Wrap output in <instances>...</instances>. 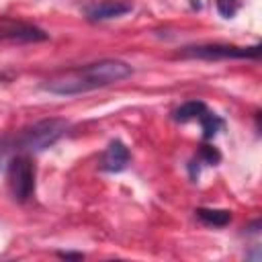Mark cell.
I'll use <instances>...</instances> for the list:
<instances>
[{
  "label": "cell",
  "mask_w": 262,
  "mask_h": 262,
  "mask_svg": "<svg viewBox=\"0 0 262 262\" xmlns=\"http://www.w3.org/2000/svg\"><path fill=\"white\" fill-rule=\"evenodd\" d=\"M70 129V121L61 117H47L39 119L14 135H4L0 137V168L6 166L8 158L12 154H39L57 143Z\"/></svg>",
  "instance_id": "7a4b0ae2"
},
{
  "label": "cell",
  "mask_w": 262,
  "mask_h": 262,
  "mask_svg": "<svg viewBox=\"0 0 262 262\" xmlns=\"http://www.w3.org/2000/svg\"><path fill=\"white\" fill-rule=\"evenodd\" d=\"M47 39H49V35L33 23L14 20V18H0V43H4V41L37 43V41H47Z\"/></svg>",
  "instance_id": "5b68a950"
},
{
  "label": "cell",
  "mask_w": 262,
  "mask_h": 262,
  "mask_svg": "<svg viewBox=\"0 0 262 262\" xmlns=\"http://www.w3.org/2000/svg\"><path fill=\"white\" fill-rule=\"evenodd\" d=\"M207 108V104L203 102V100H196V98H192V100H186V102H182L174 113H172V119L174 121H178V123H186V121H196L199 119V115L203 113Z\"/></svg>",
  "instance_id": "ba28073f"
},
{
  "label": "cell",
  "mask_w": 262,
  "mask_h": 262,
  "mask_svg": "<svg viewBox=\"0 0 262 262\" xmlns=\"http://www.w3.org/2000/svg\"><path fill=\"white\" fill-rule=\"evenodd\" d=\"M129 160H131L129 147H127L123 141L113 139V141L104 147V151L100 154V158H98V170L115 174V172L125 170L127 164H129Z\"/></svg>",
  "instance_id": "52a82bcc"
},
{
  "label": "cell",
  "mask_w": 262,
  "mask_h": 262,
  "mask_svg": "<svg viewBox=\"0 0 262 262\" xmlns=\"http://www.w3.org/2000/svg\"><path fill=\"white\" fill-rule=\"evenodd\" d=\"M131 74H133V68L127 61L104 57L84 66L59 70L57 74H53L43 82V90L57 96H74V94H84L96 88L117 84L129 78Z\"/></svg>",
  "instance_id": "6da1fadb"
},
{
  "label": "cell",
  "mask_w": 262,
  "mask_h": 262,
  "mask_svg": "<svg viewBox=\"0 0 262 262\" xmlns=\"http://www.w3.org/2000/svg\"><path fill=\"white\" fill-rule=\"evenodd\" d=\"M178 57L184 59H258L260 57V43L244 47V45H231V43H201V45H186L180 47Z\"/></svg>",
  "instance_id": "277c9868"
},
{
  "label": "cell",
  "mask_w": 262,
  "mask_h": 262,
  "mask_svg": "<svg viewBox=\"0 0 262 262\" xmlns=\"http://www.w3.org/2000/svg\"><path fill=\"white\" fill-rule=\"evenodd\" d=\"M215 6L223 18H233L239 10V0H215Z\"/></svg>",
  "instance_id": "7c38bea8"
},
{
  "label": "cell",
  "mask_w": 262,
  "mask_h": 262,
  "mask_svg": "<svg viewBox=\"0 0 262 262\" xmlns=\"http://www.w3.org/2000/svg\"><path fill=\"white\" fill-rule=\"evenodd\" d=\"M35 178L37 166L31 154H12L6 162V186L8 194L14 203L23 205L33 199L35 194Z\"/></svg>",
  "instance_id": "3957f363"
},
{
  "label": "cell",
  "mask_w": 262,
  "mask_h": 262,
  "mask_svg": "<svg viewBox=\"0 0 262 262\" xmlns=\"http://www.w3.org/2000/svg\"><path fill=\"white\" fill-rule=\"evenodd\" d=\"M131 10H133V2H129V0H100V2L86 4L84 16L90 23H102V20H111V18H121Z\"/></svg>",
  "instance_id": "8992f818"
},
{
  "label": "cell",
  "mask_w": 262,
  "mask_h": 262,
  "mask_svg": "<svg viewBox=\"0 0 262 262\" xmlns=\"http://www.w3.org/2000/svg\"><path fill=\"white\" fill-rule=\"evenodd\" d=\"M196 121H199L201 127H203V139H205V141H207V139H213V137L223 129V125H225V121H223L217 113H213V111H209V108H205V111L199 115Z\"/></svg>",
  "instance_id": "9c48e42d"
},
{
  "label": "cell",
  "mask_w": 262,
  "mask_h": 262,
  "mask_svg": "<svg viewBox=\"0 0 262 262\" xmlns=\"http://www.w3.org/2000/svg\"><path fill=\"white\" fill-rule=\"evenodd\" d=\"M59 258H74V260H82L84 254L82 252H57Z\"/></svg>",
  "instance_id": "4fadbf2b"
},
{
  "label": "cell",
  "mask_w": 262,
  "mask_h": 262,
  "mask_svg": "<svg viewBox=\"0 0 262 262\" xmlns=\"http://www.w3.org/2000/svg\"><path fill=\"white\" fill-rule=\"evenodd\" d=\"M219 160H221V154H219V149H217L215 145H207V143H203V145L199 147L196 164L203 162V164H207V166H217Z\"/></svg>",
  "instance_id": "8fae6325"
},
{
  "label": "cell",
  "mask_w": 262,
  "mask_h": 262,
  "mask_svg": "<svg viewBox=\"0 0 262 262\" xmlns=\"http://www.w3.org/2000/svg\"><path fill=\"white\" fill-rule=\"evenodd\" d=\"M4 80H6V74H2V72H0V82H4Z\"/></svg>",
  "instance_id": "5bb4252c"
},
{
  "label": "cell",
  "mask_w": 262,
  "mask_h": 262,
  "mask_svg": "<svg viewBox=\"0 0 262 262\" xmlns=\"http://www.w3.org/2000/svg\"><path fill=\"white\" fill-rule=\"evenodd\" d=\"M194 215L205 223V225H213V227H225L231 221V211L227 209H196Z\"/></svg>",
  "instance_id": "30bf717a"
}]
</instances>
